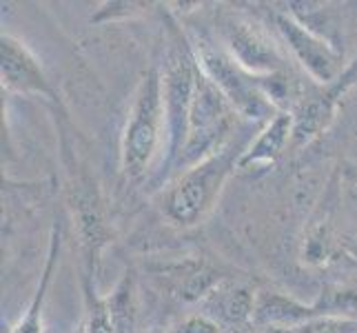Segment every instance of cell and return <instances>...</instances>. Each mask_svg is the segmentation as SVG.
Masks as SVG:
<instances>
[{
  "label": "cell",
  "mask_w": 357,
  "mask_h": 333,
  "mask_svg": "<svg viewBox=\"0 0 357 333\" xmlns=\"http://www.w3.org/2000/svg\"><path fill=\"white\" fill-rule=\"evenodd\" d=\"M213 309H218L215 313H211L213 320H222V323L231 325V327H242V325H251L253 320V309H255V293H251L249 289L242 287H233L229 291L220 289L218 293H213Z\"/></svg>",
  "instance_id": "cell-12"
},
{
  "label": "cell",
  "mask_w": 357,
  "mask_h": 333,
  "mask_svg": "<svg viewBox=\"0 0 357 333\" xmlns=\"http://www.w3.org/2000/svg\"><path fill=\"white\" fill-rule=\"evenodd\" d=\"M275 27L291 56L313 78V82L328 87V84H333L337 78L344 76L347 67H344L342 54L324 36L315 34L309 24H304L291 14H278Z\"/></svg>",
  "instance_id": "cell-7"
},
{
  "label": "cell",
  "mask_w": 357,
  "mask_h": 333,
  "mask_svg": "<svg viewBox=\"0 0 357 333\" xmlns=\"http://www.w3.org/2000/svg\"><path fill=\"white\" fill-rule=\"evenodd\" d=\"M0 76H3V87L7 91L58 101L38 58L29 52L27 45L9 34H3L0 38Z\"/></svg>",
  "instance_id": "cell-8"
},
{
  "label": "cell",
  "mask_w": 357,
  "mask_h": 333,
  "mask_svg": "<svg viewBox=\"0 0 357 333\" xmlns=\"http://www.w3.org/2000/svg\"><path fill=\"white\" fill-rule=\"evenodd\" d=\"M249 142V138L233 135L220 151L182 171L180 176L171 178L167 187L160 191L158 200L165 218L178 227H193L202 222L213 212L220 193H222L229 176L238 169Z\"/></svg>",
  "instance_id": "cell-1"
},
{
  "label": "cell",
  "mask_w": 357,
  "mask_h": 333,
  "mask_svg": "<svg viewBox=\"0 0 357 333\" xmlns=\"http://www.w3.org/2000/svg\"><path fill=\"white\" fill-rule=\"evenodd\" d=\"M222 47L236 63L255 78L271 76V73L287 71V58L280 45L255 22L229 14L220 22Z\"/></svg>",
  "instance_id": "cell-6"
},
{
  "label": "cell",
  "mask_w": 357,
  "mask_h": 333,
  "mask_svg": "<svg viewBox=\"0 0 357 333\" xmlns=\"http://www.w3.org/2000/svg\"><path fill=\"white\" fill-rule=\"evenodd\" d=\"M291 142H293V114L291 111H278L266 125L260 127L255 138H251L249 147H246L240 158L238 169H251V167L275 163Z\"/></svg>",
  "instance_id": "cell-10"
},
{
  "label": "cell",
  "mask_w": 357,
  "mask_h": 333,
  "mask_svg": "<svg viewBox=\"0 0 357 333\" xmlns=\"http://www.w3.org/2000/svg\"><path fill=\"white\" fill-rule=\"evenodd\" d=\"M76 333H84V327H82V329H80V331H76Z\"/></svg>",
  "instance_id": "cell-15"
},
{
  "label": "cell",
  "mask_w": 357,
  "mask_h": 333,
  "mask_svg": "<svg viewBox=\"0 0 357 333\" xmlns=\"http://www.w3.org/2000/svg\"><path fill=\"white\" fill-rule=\"evenodd\" d=\"M160 151H167V109L162 73L146 69L133 94L120 140V167L129 180H142Z\"/></svg>",
  "instance_id": "cell-2"
},
{
  "label": "cell",
  "mask_w": 357,
  "mask_h": 333,
  "mask_svg": "<svg viewBox=\"0 0 357 333\" xmlns=\"http://www.w3.org/2000/svg\"><path fill=\"white\" fill-rule=\"evenodd\" d=\"M355 71H357V60L351 67H347L342 78H337L333 84H328L326 91L315 94L311 98H304V101L298 105V109L291 111L293 114V145L311 142L328 127V122L335 116L337 96L344 94L347 84L355 76Z\"/></svg>",
  "instance_id": "cell-9"
},
{
  "label": "cell",
  "mask_w": 357,
  "mask_h": 333,
  "mask_svg": "<svg viewBox=\"0 0 357 333\" xmlns=\"http://www.w3.org/2000/svg\"><path fill=\"white\" fill-rule=\"evenodd\" d=\"M153 333H162V331H153Z\"/></svg>",
  "instance_id": "cell-16"
},
{
  "label": "cell",
  "mask_w": 357,
  "mask_h": 333,
  "mask_svg": "<svg viewBox=\"0 0 357 333\" xmlns=\"http://www.w3.org/2000/svg\"><path fill=\"white\" fill-rule=\"evenodd\" d=\"M236 116L238 114L233 111L227 98L220 94V89L202 71H198V82H195L189 111L187 140H184L182 151L169 171L167 182L222 149L236 135Z\"/></svg>",
  "instance_id": "cell-3"
},
{
  "label": "cell",
  "mask_w": 357,
  "mask_h": 333,
  "mask_svg": "<svg viewBox=\"0 0 357 333\" xmlns=\"http://www.w3.org/2000/svg\"><path fill=\"white\" fill-rule=\"evenodd\" d=\"M198 63H195L191 45L182 49H174L169 56L167 69L162 73V91H165V109H167V151L162 165L155 171L158 182H167V176L174 167L178 154L182 151L184 140H187L189 127V111L198 82Z\"/></svg>",
  "instance_id": "cell-5"
},
{
  "label": "cell",
  "mask_w": 357,
  "mask_h": 333,
  "mask_svg": "<svg viewBox=\"0 0 357 333\" xmlns=\"http://www.w3.org/2000/svg\"><path fill=\"white\" fill-rule=\"evenodd\" d=\"M60 227H54L52 231V242H49V256H47V265L45 271L40 276L38 282V289H36L33 298L27 306V311L20 318V323L14 327L11 333H43V309H45V302H47V291L49 285H52V278H54V271L58 265V258H60Z\"/></svg>",
  "instance_id": "cell-11"
},
{
  "label": "cell",
  "mask_w": 357,
  "mask_h": 333,
  "mask_svg": "<svg viewBox=\"0 0 357 333\" xmlns=\"http://www.w3.org/2000/svg\"><path fill=\"white\" fill-rule=\"evenodd\" d=\"M84 300H87V323H84V333H120L109 300L100 298L96 289L87 282L84 287Z\"/></svg>",
  "instance_id": "cell-13"
},
{
  "label": "cell",
  "mask_w": 357,
  "mask_h": 333,
  "mask_svg": "<svg viewBox=\"0 0 357 333\" xmlns=\"http://www.w3.org/2000/svg\"><path fill=\"white\" fill-rule=\"evenodd\" d=\"M195 63L200 71L220 89L233 111L244 118L249 125H266L278 114V109L271 105L264 91L257 84V78L242 69L233 60L225 47H220L206 38H198L191 45Z\"/></svg>",
  "instance_id": "cell-4"
},
{
  "label": "cell",
  "mask_w": 357,
  "mask_h": 333,
  "mask_svg": "<svg viewBox=\"0 0 357 333\" xmlns=\"http://www.w3.org/2000/svg\"><path fill=\"white\" fill-rule=\"evenodd\" d=\"M171 333H222V325L208 313H191L182 318Z\"/></svg>",
  "instance_id": "cell-14"
}]
</instances>
